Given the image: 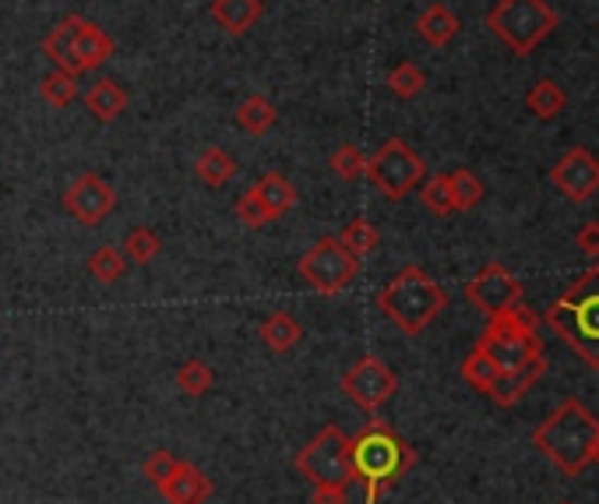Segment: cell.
I'll list each match as a JSON object with an SVG mask.
<instances>
[{
    "label": "cell",
    "mask_w": 599,
    "mask_h": 504,
    "mask_svg": "<svg viewBox=\"0 0 599 504\" xmlns=\"http://www.w3.org/2000/svg\"><path fill=\"white\" fill-rule=\"evenodd\" d=\"M350 448H353V477L364 483V504H381L388 487H395L416 463L413 444L399 438L378 417L356 438H350Z\"/></svg>",
    "instance_id": "obj_1"
},
{
    "label": "cell",
    "mask_w": 599,
    "mask_h": 504,
    "mask_svg": "<svg viewBox=\"0 0 599 504\" xmlns=\"http://www.w3.org/2000/svg\"><path fill=\"white\" fill-rule=\"evenodd\" d=\"M599 438V420L582 406V398H564L533 431L536 452L558 466L564 477H582L592 463V448Z\"/></svg>",
    "instance_id": "obj_2"
},
{
    "label": "cell",
    "mask_w": 599,
    "mask_h": 504,
    "mask_svg": "<svg viewBox=\"0 0 599 504\" xmlns=\"http://www.w3.org/2000/svg\"><path fill=\"white\" fill-rule=\"evenodd\" d=\"M543 321L575 357H582V364L599 370V269L572 279V286L547 307Z\"/></svg>",
    "instance_id": "obj_3"
},
{
    "label": "cell",
    "mask_w": 599,
    "mask_h": 504,
    "mask_svg": "<svg viewBox=\"0 0 599 504\" xmlns=\"http://www.w3.org/2000/svg\"><path fill=\"white\" fill-rule=\"evenodd\" d=\"M448 307V293L441 283L409 265L399 275H392L378 293V310L381 315L399 324L406 335H424L433 321L441 318V310Z\"/></svg>",
    "instance_id": "obj_4"
},
{
    "label": "cell",
    "mask_w": 599,
    "mask_h": 504,
    "mask_svg": "<svg viewBox=\"0 0 599 504\" xmlns=\"http://www.w3.org/2000/svg\"><path fill=\"white\" fill-rule=\"evenodd\" d=\"M536 324H539L536 310L526 300H518L504 315L487 318V329L479 335L476 349H484L493 367L508 374V370L529 364L533 357H543V339L536 335Z\"/></svg>",
    "instance_id": "obj_5"
},
{
    "label": "cell",
    "mask_w": 599,
    "mask_h": 504,
    "mask_svg": "<svg viewBox=\"0 0 599 504\" xmlns=\"http://www.w3.org/2000/svg\"><path fill=\"white\" fill-rule=\"evenodd\" d=\"M113 50H117L113 39L102 33L96 22L82 19V14L60 19L47 33V39H42V53L50 57V64L68 74H85L102 67L113 57Z\"/></svg>",
    "instance_id": "obj_6"
},
{
    "label": "cell",
    "mask_w": 599,
    "mask_h": 504,
    "mask_svg": "<svg viewBox=\"0 0 599 504\" xmlns=\"http://www.w3.org/2000/svg\"><path fill=\"white\" fill-rule=\"evenodd\" d=\"M487 28L512 53L526 57L558 28V11L547 0H498L487 11Z\"/></svg>",
    "instance_id": "obj_7"
},
{
    "label": "cell",
    "mask_w": 599,
    "mask_h": 504,
    "mask_svg": "<svg viewBox=\"0 0 599 504\" xmlns=\"http://www.w3.org/2000/svg\"><path fill=\"white\" fill-rule=\"evenodd\" d=\"M293 466L314 491H318V487H346L350 491V483L356 480L350 438L342 434V427H335V423L321 427V431L296 452Z\"/></svg>",
    "instance_id": "obj_8"
},
{
    "label": "cell",
    "mask_w": 599,
    "mask_h": 504,
    "mask_svg": "<svg viewBox=\"0 0 599 504\" xmlns=\"http://www.w3.org/2000/svg\"><path fill=\"white\" fill-rule=\"evenodd\" d=\"M296 272L314 293L335 296L353 286V279L359 275V258L339 241V236H321L318 244L300 255Z\"/></svg>",
    "instance_id": "obj_9"
},
{
    "label": "cell",
    "mask_w": 599,
    "mask_h": 504,
    "mask_svg": "<svg viewBox=\"0 0 599 504\" xmlns=\"http://www.w3.org/2000/svg\"><path fill=\"white\" fill-rule=\"evenodd\" d=\"M364 176H370V184L378 187L388 201H402L413 187L424 184L427 162L419 159L402 138H388L378 152L367 159Z\"/></svg>",
    "instance_id": "obj_10"
},
{
    "label": "cell",
    "mask_w": 599,
    "mask_h": 504,
    "mask_svg": "<svg viewBox=\"0 0 599 504\" xmlns=\"http://www.w3.org/2000/svg\"><path fill=\"white\" fill-rule=\"evenodd\" d=\"M342 392L374 417V413H381L392 403V395L399 392V378L381 357H359L346 374H342Z\"/></svg>",
    "instance_id": "obj_11"
},
{
    "label": "cell",
    "mask_w": 599,
    "mask_h": 504,
    "mask_svg": "<svg viewBox=\"0 0 599 504\" xmlns=\"http://www.w3.org/2000/svg\"><path fill=\"white\" fill-rule=\"evenodd\" d=\"M466 300L484 310L487 318L504 315L508 307H515L522 300V283L512 275V269L501 261H487L469 283H466Z\"/></svg>",
    "instance_id": "obj_12"
},
{
    "label": "cell",
    "mask_w": 599,
    "mask_h": 504,
    "mask_svg": "<svg viewBox=\"0 0 599 504\" xmlns=\"http://www.w3.org/2000/svg\"><path fill=\"white\" fill-rule=\"evenodd\" d=\"M64 209L82 222V226H99L117 209V190L102 181L99 173L85 170L74 176V184L64 190Z\"/></svg>",
    "instance_id": "obj_13"
},
{
    "label": "cell",
    "mask_w": 599,
    "mask_h": 504,
    "mask_svg": "<svg viewBox=\"0 0 599 504\" xmlns=\"http://www.w3.org/2000/svg\"><path fill=\"white\" fill-rule=\"evenodd\" d=\"M550 181L567 201H589L599 190V159L589 148H567L558 167L550 170Z\"/></svg>",
    "instance_id": "obj_14"
},
{
    "label": "cell",
    "mask_w": 599,
    "mask_h": 504,
    "mask_svg": "<svg viewBox=\"0 0 599 504\" xmlns=\"http://www.w3.org/2000/svg\"><path fill=\"white\" fill-rule=\"evenodd\" d=\"M156 491L162 494L167 504H205L208 497H212V480H208L198 466H191L180 458L176 469L156 487Z\"/></svg>",
    "instance_id": "obj_15"
},
{
    "label": "cell",
    "mask_w": 599,
    "mask_h": 504,
    "mask_svg": "<svg viewBox=\"0 0 599 504\" xmlns=\"http://www.w3.org/2000/svg\"><path fill=\"white\" fill-rule=\"evenodd\" d=\"M543 370H547V360L543 357H533L529 364L508 370V374H498V381H493V389H490L493 406H501V409L518 406L522 398H526V392L533 389V384L543 378Z\"/></svg>",
    "instance_id": "obj_16"
},
{
    "label": "cell",
    "mask_w": 599,
    "mask_h": 504,
    "mask_svg": "<svg viewBox=\"0 0 599 504\" xmlns=\"http://www.w3.org/2000/svg\"><path fill=\"white\" fill-rule=\"evenodd\" d=\"M212 22L230 36H247L261 22L265 4L261 0H212Z\"/></svg>",
    "instance_id": "obj_17"
},
{
    "label": "cell",
    "mask_w": 599,
    "mask_h": 504,
    "mask_svg": "<svg viewBox=\"0 0 599 504\" xmlns=\"http://www.w3.org/2000/svg\"><path fill=\"white\" fill-rule=\"evenodd\" d=\"M127 88L120 85L117 78H99L93 88L85 93V110L96 116L99 124H113L117 116H124L127 113Z\"/></svg>",
    "instance_id": "obj_18"
},
{
    "label": "cell",
    "mask_w": 599,
    "mask_h": 504,
    "mask_svg": "<svg viewBox=\"0 0 599 504\" xmlns=\"http://www.w3.org/2000/svg\"><path fill=\"white\" fill-rule=\"evenodd\" d=\"M250 190L258 195V201L265 205V212H268V219H282L286 212H293V205H296V187L286 181L282 173H265V176H258V181L250 184Z\"/></svg>",
    "instance_id": "obj_19"
},
{
    "label": "cell",
    "mask_w": 599,
    "mask_h": 504,
    "mask_svg": "<svg viewBox=\"0 0 599 504\" xmlns=\"http://www.w3.org/2000/svg\"><path fill=\"white\" fill-rule=\"evenodd\" d=\"M459 28H462L459 14L448 4H430L416 19V33L424 42H430V47H448V42L459 36Z\"/></svg>",
    "instance_id": "obj_20"
},
{
    "label": "cell",
    "mask_w": 599,
    "mask_h": 504,
    "mask_svg": "<svg viewBox=\"0 0 599 504\" xmlns=\"http://www.w3.org/2000/svg\"><path fill=\"white\" fill-rule=\"evenodd\" d=\"M261 343L272 353H293L304 343V324H300L290 310H272V315L261 321Z\"/></svg>",
    "instance_id": "obj_21"
},
{
    "label": "cell",
    "mask_w": 599,
    "mask_h": 504,
    "mask_svg": "<svg viewBox=\"0 0 599 504\" xmlns=\"http://www.w3.org/2000/svg\"><path fill=\"white\" fill-rule=\"evenodd\" d=\"M233 121H236L240 131H247V135H268V131H272L276 121H279V110H276V102L268 96L254 93V96H247L236 107Z\"/></svg>",
    "instance_id": "obj_22"
},
{
    "label": "cell",
    "mask_w": 599,
    "mask_h": 504,
    "mask_svg": "<svg viewBox=\"0 0 599 504\" xmlns=\"http://www.w3.org/2000/svg\"><path fill=\"white\" fill-rule=\"evenodd\" d=\"M194 173H198V181L205 187H222V184H230L233 176H236V159L230 152H222V148H205V152L198 156V162H194Z\"/></svg>",
    "instance_id": "obj_23"
},
{
    "label": "cell",
    "mask_w": 599,
    "mask_h": 504,
    "mask_svg": "<svg viewBox=\"0 0 599 504\" xmlns=\"http://www.w3.org/2000/svg\"><path fill=\"white\" fill-rule=\"evenodd\" d=\"M526 107L539 116V121H553V116L564 113L567 96H564V88H561L558 82H553V78H539V82L529 88Z\"/></svg>",
    "instance_id": "obj_24"
},
{
    "label": "cell",
    "mask_w": 599,
    "mask_h": 504,
    "mask_svg": "<svg viewBox=\"0 0 599 504\" xmlns=\"http://www.w3.org/2000/svg\"><path fill=\"white\" fill-rule=\"evenodd\" d=\"M176 389L184 395H191V398H201V395H208L216 389V370L208 367L201 357H191V360H184L176 367Z\"/></svg>",
    "instance_id": "obj_25"
},
{
    "label": "cell",
    "mask_w": 599,
    "mask_h": 504,
    "mask_svg": "<svg viewBox=\"0 0 599 504\" xmlns=\"http://www.w3.org/2000/svg\"><path fill=\"white\" fill-rule=\"evenodd\" d=\"M88 275H96L99 283H120V279L127 275V258H124V250H117L110 244H102L96 247L93 255H88Z\"/></svg>",
    "instance_id": "obj_26"
},
{
    "label": "cell",
    "mask_w": 599,
    "mask_h": 504,
    "mask_svg": "<svg viewBox=\"0 0 599 504\" xmlns=\"http://www.w3.org/2000/svg\"><path fill=\"white\" fill-rule=\"evenodd\" d=\"M124 258L134 261V265H152L159 255H162V241L152 226H134L127 236H124Z\"/></svg>",
    "instance_id": "obj_27"
},
{
    "label": "cell",
    "mask_w": 599,
    "mask_h": 504,
    "mask_svg": "<svg viewBox=\"0 0 599 504\" xmlns=\"http://www.w3.org/2000/svg\"><path fill=\"white\" fill-rule=\"evenodd\" d=\"M39 96L50 102L53 110H64L78 99V74H68V71H50L47 78L39 82Z\"/></svg>",
    "instance_id": "obj_28"
},
{
    "label": "cell",
    "mask_w": 599,
    "mask_h": 504,
    "mask_svg": "<svg viewBox=\"0 0 599 504\" xmlns=\"http://www.w3.org/2000/svg\"><path fill=\"white\" fill-rule=\"evenodd\" d=\"M448 187H452L455 212H469V209H476L479 201H484V181H479V176L466 167L448 173Z\"/></svg>",
    "instance_id": "obj_29"
},
{
    "label": "cell",
    "mask_w": 599,
    "mask_h": 504,
    "mask_svg": "<svg viewBox=\"0 0 599 504\" xmlns=\"http://www.w3.org/2000/svg\"><path fill=\"white\" fill-rule=\"evenodd\" d=\"M419 201H424V209L433 212V216H452L455 212V198H452V187H448V173L424 176Z\"/></svg>",
    "instance_id": "obj_30"
},
{
    "label": "cell",
    "mask_w": 599,
    "mask_h": 504,
    "mask_svg": "<svg viewBox=\"0 0 599 504\" xmlns=\"http://www.w3.org/2000/svg\"><path fill=\"white\" fill-rule=\"evenodd\" d=\"M498 374H501V370L493 367V360L487 357L484 349H473L469 357L462 360V381L473 384V389L484 392V395H490V389H493V381H498Z\"/></svg>",
    "instance_id": "obj_31"
},
{
    "label": "cell",
    "mask_w": 599,
    "mask_h": 504,
    "mask_svg": "<svg viewBox=\"0 0 599 504\" xmlns=\"http://www.w3.org/2000/svg\"><path fill=\"white\" fill-rule=\"evenodd\" d=\"M424 85H427V74L413 61H402L399 67H392V74H388V88H392V96L399 99H416L424 93Z\"/></svg>",
    "instance_id": "obj_32"
},
{
    "label": "cell",
    "mask_w": 599,
    "mask_h": 504,
    "mask_svg": "<svg viewBox=\"0 0 599 504\" xmlns=\"http://www.w3.org/2000/svg\"><path fill=\"white\" fill-rule=\"evenodd\" d=\"M328 167H332V173L339 176V181H359V176L367 173V156L359 145H342L332 152V159H328Z\"/></svg>",
    "instance_id": "obj_33"
},
{
    "label": "cell",
    "mask_w": 599,
    "mask_h": 504,
    "mask_svg": "<svg viewBox=\"0 0 599 504\" xmlns=\"http://www.w3.org/2000/svg\"><path fill=\"white\" fill-rule=\"evenodd\" d=\"M339 241L346 244V247L353 250L356 258H364V255H370L374 247H378V226H374L370 219H364V216H359V219H353V222H350L346 230H342V236H339Z\"/></svg>",
    "instance_id": "obj_34"
},
{
    "label": "cell",
    "mask_w": 599,
    "mask_h": 504,
    "mask_svg": "<svg viewBox=\"0 0 599 504\" xmlns=\"http://www.w3.org/2000/svg\"><path fill=\"white\" fill-rule=\"evenodd\" d=\"M236 219L244 222L247 230H265L268 222H272V219H268V212H265V205L258 201V195H254L250 187L236 198Z\"/></svg>",
    "instance_id": "obj_35"
},
{
    "label": "cell",
    "mask_w": 599,
    "mask_h": 504,
    "mask_svg": "<svg viewBox=\"0 0 599 504\" xmlns=\"http://www.w3.org/2000/svg\"><path fill=\"white\" fill-rule=\"evenodd\" d=\"M176 463H180V458L173 455V452H167V448H159V452H152V455H148L145 458V480H152L156 487L162 483V480H167L170 477V472L176 469Z\"/></svg>",
    "instance_id": "obj_36"
},
{
    "label": "cell",
    "mask_w": 599,
    "mask_h": 504,
    "mask_svg": "<svg viewBox=\"0 0 599 504\" xmlns=\"http://www.w3.org/2000/svg\"><path fill=\"white\" fill-rule=\"evenodd\" d=\"M575 244L582 247V255L599 258V222H586V226L575 233Z\"/></svg>",
    "instance_id": "obj_37"
},
{
    "label": "cell",
    "mask_w": 599,
    "mask_h": 504,
    "mask_svg": "<svg viewBox=\"0 0 599 504\" xmlns=\"http://www.w3.org/2000/svg\"><path fill=\"white\" fill-rule=\"evenodd\" d=\"M310 504H350V491L346 487H318L310 494Z\"/></svg>",
    "instance_id": "obj_38"
},
{
    "label": "cell",
    "mask_w": 599,
    "mask_h": 504,
    "mask_svg": "<svg viewBox=\"0 0 599 504\" xmlns=\"http://www.w3.org/2000/svg\"><path fill=\"white\" fill-rule=\"evenodd\" d=\"M592 463L599 466V438H596V448H592Z\"/></svg>",
    "instance_id": "obj_39"
},
{
    "label": "cell",
    "mask_w": 599,
    "mask_h": 504,
    "mask_svg": "<svg viewBox=\"0 0 599 504\" xmlns=\"http://www.w3.org/2000/svg\"><path fill=\"white\" fill-rule=\"evenodd\" d=\"M558 504H572V501H558Z\"/></svg>",
    "instance_id": "obj_40"
}]
</instances>
